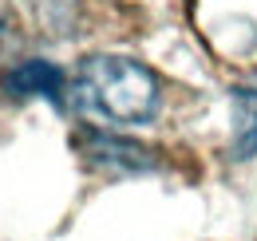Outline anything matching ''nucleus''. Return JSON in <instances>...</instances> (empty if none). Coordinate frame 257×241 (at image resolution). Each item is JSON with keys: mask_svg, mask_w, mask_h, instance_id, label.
Here are the masks:
<instances>
[{"mask_svg": "<svg viewBox=\"0 0 257 241\" xmlns=\"http://www.w3.org/2000/svg\"><path fill=\"white\" fill-rule=\"evenodd\" d=\"M71 99L107 123H147L159 111V79L127 56H87L75 71Z\"/></svg>", "mask_w": 257, "mask_h": 241, "instance_id": "obj_1", "label": "nucleus"}, {"mask_svg": "<svg viewBox=\"0 0 257 241\" xmlns=\"http://www.w3.org/2000/svg\"><path fill=\"white\" fill-rule=\"evenodd\" d=\"M8 91L12 95H44V99H52L56 107L64 103V71L56 67V63H48V60H24V63H16L12 71H8Z\"/></svg>", "mask_w": 257, "mask_h": 241, "instance_id": "obj_2", "label": "nucleus"}, {"mask_svg": "<svg viewBox=\"0 0 257 241\" xmlns=\"http://www.w3.org/2000/svg\"><path fill=\"white\" fill-rule=\"evenodd\" d=\"M87 154H91V162L107 166V170H147L151 166V158H147L151 151H143L135 143H123V139H111V135H91Z\"/></svg>", "mask_w": 257, "mask_h": 241, "instance_id": "obj_3", "label": "nucleus"}, {"mask_svg": "<svg viewBox=\"0 0 257 241\" xmlns=\"http://www.w3.org/2000/svg\"><path fill=\"white\" fill-rule=\"evenodd\" d=\"M233 151L237 158L257 154V91H233Z\"/></svg>", "mask_w": 257, "mask_h": 241, "instance_id": "obj_4", "label": "nucleus"}]
</instances>
